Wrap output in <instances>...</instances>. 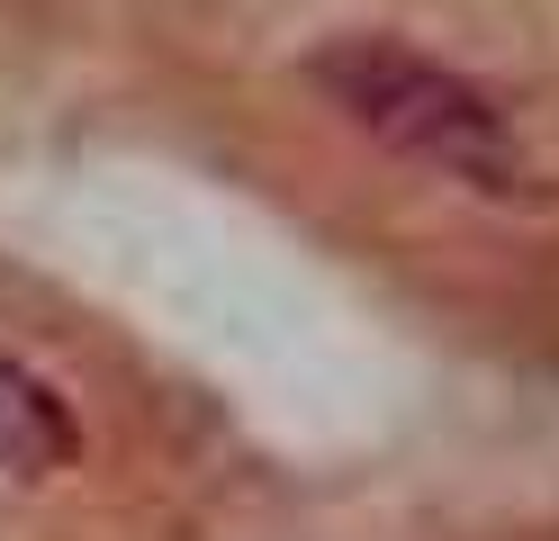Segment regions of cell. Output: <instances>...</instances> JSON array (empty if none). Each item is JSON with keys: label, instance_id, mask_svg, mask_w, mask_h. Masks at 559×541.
I'll return each instance as SVG.
<instances>
[{"label": "cell", "instance_id": "2", "mask_svg": "<svg viewBox=\"0 0 559 541\" xmlns=\"http://www.w3.org/2000/svg\"><path fill=\"white\" fill-rule=\"evenodd\" d=\"M73 451V424H63V407L27 379V371H10L0 361V460L10 469H27V460H63Z\"/></svg>", "mask_w": 559, "mask_h": 541}, {"label": "cell", "instance_id": "1", "mask_svg": "<svg viewBox=\"0 0 559 541\" xmlns=\"http://www.w3.org/2000/svg\"><path fill=\"white\" fill-rule=\"evenodd\" d=\"M317 82L379 144H397V154L433 163V172H461L478 190H514V136L487 108V91L461 82V72H442V63L406 55V46H379V36H353V46L317 55Z\"/></svg>", "mask_w": 559, "mask_h": 541}]
</instances>
